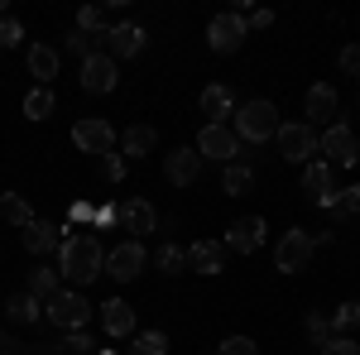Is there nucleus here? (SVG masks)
I'll return each instance as SVG.
<instances>
[{"label":"nucleus","instance_id":"nucleus-1","mask_svg":"<svg viewBox=\"0 0 360 355\" xmlns=\"http://www.w3.org/2000/svg\"><path fill=\"white\" fill-rule=\"evenodd\" d=\"M58 273L68 278V283H91V278H101L106 273V250L96 235H68L63 250H58Z\"/></svg>","mask_w":360,"mask_h":355},{"label":"nucleus","instance_id":"nucleus-2","mask_svg":"<svg viewBox=\"0 0 360 355\" xmlns=\"http://www.w3.org/2000/svg\"><path fill=\"white\" fill-rule=\"evenodd\" d=\"M274 135H278V106L274 101L255 96L245 106H236V139L240 144H269Z\"/></svg>","mask_w":360,"mask_h":355},{"label":"nucleus","instance_id":"nucleus-3","mask_svg":"<svg viewBox=\"0 0 360 355\" xmlns=\"http://www.w3.org/2000/svg\"><path fill=\"white\" fill-rule=\"evenodd\" d=\"M274 144H278V159L283 164H312V154H317V130L307 125V120H278V135H274Z\"/></svg>","mask_w":360,"mask_h":355},{"label":"nucleus","instance_id":"nucleus-4","mask_svg":"<svg viewBox=\"0 0 360 355\" xmlns=\"http://www.w3.org/2000/svg\"><path fill=\"white\" fill-rule=\"evenodd\" d=\"M44 317H49L58 331H82L86 317H91V302H86L77 288H58L53 298L44 302Z\"/></svg>","mask_w":360,"mask_h":355},{"label":"nucleus","instance_id":"nucleus-5","mask_svg":"<svg viewBox=\"0 0 360 355\" xmlns=\"http://www.w3.org/2000/svg\"><path fill=\"white\" fill-rule=\"evenodd\" d=\"M197 154H202V164H236L240 159V139L231 125H202V135H197Z\"/></svg>","mask_w":360,"mask_h":355},{"label":"nucleus","instance_id":"nucleus-6","mask_svg":"<svg viewBox=\"0 0 360 355\" xmlns=\"http://www.w3.org/2000/svg\"><path fill=\"white\" fill-rule=\"evenodd\" d=\"M312 254H317V245H312V235H307L303 226H298V231H283L278 245H274V269L278 273H298V269H307Z\"/></svg>","mask_w":360,"mask_h":355},{"label":"nucleus","instance_id":"nucleus-7","mask_svg":"<svg viewBox=\"0 0 360 355\" xmlns=\"http://www.w3.org/2000/svg\"><path fill=\"white\" fill-rule=\"evenodd\" d=\"M317 149L327 154V164H336V168H351V164H360V139L346 130V125H327L322 135H317Z\"/></svg>","mask_w":360,"mask_h":355},{"label":"nucleus","instance_id":"nucleus-8","mask_svg":"<svg viewBox=\"0 0 360 355\" xmlns=\"http://www.w3.org/2000/svg\"><path fill=\"white\" fill-rule=\"evenodd\" d=\"M149 264V254H144V240H120V245L106 250V273H111L115 283H130L139 278V269Z\"/></svg>","mask_w":360,"mask_h":355},{"label":"nucleus","instance_id":"nucleus-9","mask_svg":"<svg viewBox=\"0 0 360 355\" xmlns=\"http://www.w3.org/2000/svg\"><path fill=\"white\" fill-rule=\"evenodd\" d=\"M245 15H236V10H226L217 15L212 25H207V44H212V53H236L240 44H245Z\"/></svg>","mask_w":360,"mask_h":355},{"label":"nucleus","instance_id":"nucleus-10","mask_svg":"<svg viewBox=\"0 0 360 355\" xmlns=\"http://www.w3.org/2000/svg\"><path fill=\"white\" fill-rule=\"evenodd\" d=\"M72 144L82 149V154H111L115 149V130L101 120V115H86L72 125Z\"/></svg>","mask_w":360,"mask_h":355},{"label":"nucleus","instance_id":"nucleus-11","mask_svg":"<svg viewBox=\"0 0 360 355\" xmlns=\"http://www.w3.org/2000/svg\"><path fill=\"white\" fill-rule=\"evenodd\" d=\"M264 235H269V226H264V217H240L231 221V231H226V250H236V254H255V250L264 245Z\"/></svg>","mask_w":360,"mask_h":355},{"label":"nucleus","instance_id":"nucleus-12","mask_svg":"<svg viewBox=\"0 0 360 355\" xmlns=\"http://www.w3.org/2000/svg\"><path fill=\"white\" fill-rule=\"evenodd\" d=\"M303 192L317 202V207H327V212H332L336 202H341V192L332 188V164H322V159L303 164Z\"/></svg>","mask_w":360,"mask_h":355},{"label":"nucleus","instance_id":"nucleus-13","mask_svg":"<svg viewBox=\"0 0 360 355\" xmlns=\"http://www.w3.org/2000/svg\"><path fill=\"white\" fill-rule=\"evenodd\" d=\"M20 240H25L29 254H39V259H44V254H58V250H63L68 231H63V226H53V221H39V217H34L25 226V235H20Z\"/></svg>","mask_w":360,"mask_h":355},{"label":"nucleus","instance_id":"nucleus-14","mask_svg":"<svg viewBox=\"0 0 360 355\" xmlns=\"http://www.w3.org/2000/svg\"><path fill=\"white\" fill-rule=\"evenodd\" d=\"M115 82H120V72H115V58L111 53H96L82 63V91H91V96H106V91H115Z\"/></svg>","mask_w":360,"mask_h":355},{"label":"nucleus","instance_id":"nucleus-15","mask_svg":"<svg viewBox=\"0 0 360 355\" xmlns=\"http://www.w3.org/2000/svg\"><path fill=\"white\" fill-rule=\"evenodd\" d=\"M202 154H193V149H173V154H164V178L173 183V188H193L197 178H202Z\"/></svg>","mask_w":360,"mask_h":355},{"label":"nucleus","instance_id":"nucleus-16","mask_svg":"<svg viewBox=\"0 0 360 355\" xmlns=\"http://www.w3.org/2000/svg\"><path fill=\"white\" fill-rule=\"evenodd\" d=\"M197 106H202V115H207V125H226V120H231V110H236V91L221 86V82H212V86H202Z\"/></svg>","mask_w":360,"mask_h":355},{"label":"nucleus","instance_id":"nucleus-17","mask_svg":"<svg viewBox=\"0 0 360 355\" xmlns=\"http://www.w3.org/2000/svg\"><path fill=\"white\" fill-rule=\"evenodd\" d=\"M303 115H307V125H332V115H336V86H332V82L307 86Z\"/></svg>","mask_w":360,"mask_h":355},{"label":"nucleus","instance_id":"nucleus-18","mask_svg":"<svg viewBox=\"0 0 360 355\" xmlns=\"http://www.w3.org/2000/svg\"><path fill=\"white\" fill-rule=\"evenodd\" d=\"M188 269L202 273V278H217V273L226 269V245L221 240H197V245L188 250Z\"/></svg>","mask_w":360,"mask_h":355},{"label":"nucleus","instance_id":"nucleus-19","mask_svg":"<svg viewBox=\"0 0 360 355\" xmlns=\"http://www.w3.org/2000/svg\"><path fill=\"white\" fill-rule=\"evenodd\" d=\"M120 226L130 231V240H144V235H154V202H144V197H130V202L120 207Z\"/></svg>","mask_w":360,"mask_h":355},{"label":"nucleus","instance_id":"nucleus-20","mask_svg":"<svg viewBox=\"0 0 360 355\" xmlns=\"http://www.w3.org/2000/svg\"><path fill=\"white\" fill-rule=\"evenodd\" d=\"M101 327H106V336H135V307L125 298H111V302H101Z\"/></svg>","mask_w":360,"mask_h":355},{"label":"nucleus","instance_id":"nucleus-21","mask_svg":"<svg viewBox=\"0 0 360 355\" xmlns=\"http://www.w3.org/2000/svg\"><path fill=\"white\" fill-rule=\"evenodd\" d=\"M106 53L111 58H139L144 53V29L139 25H111V34H106Z\"/></svg>","mask_w":360,"mask_h":355},{"label":"nucleus","instance_id":"nucleus-22","mask_svg":"<svg viewBox=\"0 0 360 355\" xmlns=\"http://www.w3.org/2000/svg\"><path fill=\"white\" fill-rule=\"evenodd\" d=\"M154 125H130V130H125V135H120V154H125V159H149V154H154Z\"/></svg>","mask_w":360,"mask_h":355},{"label":"nucleus","instance_id":"nucleus-23","mask_svg":"<svg viewBox=\"0 0 360 355\" xmlns=\"http://www.w3.org/2000/svg\"><path fill=\"white\" fill-rule=\"evenodd\" d=\"M29 72L39 77V86H49L58 77V49H49V44H34L29 49Z\"/></svg>","mask_w":360,"mask_h":355},{"label":"nucleus","instance_id":"nucleus-24","mask_svg":"<svg viewBox=\"0 0 360 355\" xmlns=\"http://www.w3.org/2000/svg\"><path fill=\"white\" fill-rule=\"evenodd\" d=\"M5 317H10V322H20V327H29V322H39V317H44V302L34 298V293H15V298L5 302Z\"/></svg>","mask_w":360,"mask_h":355},{"label":"nucleus","instance_id":"nucleus-25","mask_svg":"<svg viewBox=\"0 0 360 355\" xmlns=\"http://www.w3.org/2000/svg\"><path fill=\"white\" fill-rule=\"evenodd\" d=\"M221 188L231 192V197H245V192L255 188V168L240 164V159H236V164H226L221 168Z\"/></svg>","mask_w":360,"mask_h":355},{"label":"nucleus","instance_id":"nucleus-26","mask_svg":"<svg viewBox=\"0 0 360 355\" xmlns=\"http://www.w3.org/2000/svg\"><path fill=\"white\" fill-rule=\"evenodd\" d=\"M53 110H58V96H53V86H34V91L25 96V115H29V120H49Z\"/></svg>","mask_w":360,"mask_h":355},{"label":"nucleus","instance_id":"nucleus-27","mask_svg":"<svg viewBox=\"0 0 360 355\" xmlns=\"http://www.w3.org/2000/svg\"><path fill=\"white\" fill-rule=\"evenodd\" d=\"M0 217L10 221V226H20V231H25L29 221H34V212H29V202L20 197V192H0Z\"/></svg>","mask_w":360,"mask_h":355},{"label":"nucleus","instance_id":"nucleus-28","mask_svg":"<svg viewBox=\"0 0 360 355\" xmlns=\"http://www.w3.org/2000/svg\"><path fill=\"white\" fill-rule=\"evenodd\" d=\"M77 29L82 34H111V10L106 5H82L77 10Z\"/></svg>","mask_w":360,"mask_h":355},{"label":"nucleus","instance_id":"nucleus-29","mask_svg":"<svg viewBox=\"0 0 360 355\" xmlns=\"http://www.w3.org/2000/svg\"><path fill=\"white\" fill-rule=\"evenodd\" d=\"M25 293H34L39 302H49L58 293V269H49V264H39V269H29V288Z\"/></svg>","mask_w":360,"mask_h":355},{"label":"nucleus","instance_id":"nucleus-30","mask_svg":"<svg viewBox=\"0 0 360 355\" xmlns=\"http://www.w3.org/2000/svg\"><path fill=\"white\" fill-rule=\"evenodd\" d=\"M68 49L86 63V58L106 53V34H82V29H72V34H68Z\"/></svg>","mask_w":360,"mask_h":355},{"label":"nucleus","instance_id":"nucleus-31","mask_svg":"<svg viewBox=\"0 0 360 355\" xmlns=\"http://www.w3.org/2000/svg\"><path fill=\"white\" fill-rule=\"evenodd\" d=\"M154 269L159 273H183L188 269V250L183 245H159L154 250Z\"/></svg>","mask_w":360,"mask_h":355},{"label":"nucleus","instance_id":"nucleus-32","mask_svg":"<svg viewBox=\"0 0 360 355\" xmlns=\"http://www.w3.org/2000/svg\"><path fill=\"white\" fill-rule=\"evenodd\" d=\"M130 355H168V336L164 331H135Z\"/></svg>","mask_w":360,"mask_h":355},{"label":"nucleus","instance_id":"nucleus-33","mask_svg":"<svg viewBox=\"0 0 360 355\" xmlns=\"http://www.w3.org/2000/svg\"><path fill=\"white\" fill-rule=\"evenodd\" d=\"M332 336H336L332 317H322V312H307V341H312V346H317V351H322V346H327V341H332Z\"/></svg>","mask_w":360,"mask_h":355},{"label":"nucleus","instance_id":"nucleus-34","mask_svg":"<svg viewBox=\"0 0 360 355\" xmlns=\"http://www.w3.org/2000/svg\"><path fill=\"white\" fill-rule=\"evenodd\" d=\"M332 327L341 331V336H346V331H356L360 327V302H341V307L332 312Z\"/></svg>","mask_w":360,"mask_h":355},{"label":"nucleus","instance_id":"nucleus-35","mask_svg":"<svg viewBox=\"0 0 360 355\" xmlns=\"http://www.w3.org/2000/svg\"><path fill=\"white\" fill-rule=\"evenodd\" d=\"M20 39H25V25H20L15 15H5V20H0V49H15Z\"/></svg>","mask_w":360,"mask_h":355},{"label":"nucleus","instance_id":"nucleus-36","mask_svg":"<svg viewBox=\"0 0 360 355\" xmlns=\"http://www.w3.org/2000/svg\"><path fill=\"white\" fill-rule=\"evenodd\" d=\"M322 355H360V341H356V336H341V331H336L332 341L322 346Z\"/></svg>","mask_w":360,"mask_h":355},{"label":"nucleus","instance_id":"nucleus-37","mask_svg":"<svg viewBox=\"0 0 360 355\" xmlns=\"http://www.w3.org/2000/svg\"><path fill=\"white\" fill-rule=\"evenodd\" d=\"M217 355H259V346L250 341V336H226L221 341V351Z\"/></svg>","mask_w":360,"mask_h":355},{"label":"nucleus","instance_id":"nucleus-38","mask_svg":"<svg viewBox=\"0 0 360 355\" xmlns=\"http://www.w3.org/2000/svg\"><path fill=\"white\" fill-rule=\"evenodd\" d=\"M91 346H96V341H91L86 331H68V341H58V351H77V355H91Z\"/></svg>","mask_w":360,"mask_h":355},{"label":"nucleus","instance_id":"nucleus-39","mask_svg":"<svg viewBox=\"0 0 360 355\" xmlns=\"http://www.w3.org/2000/svg\"><path fill=\"white\" fill-rule=\"evenodd\" d=\"M125 173H130V159H125V154H106V178H111V183H125Z\"/></svg>","mask_w":360,"mask_h":355},{"label":"nucleus","instance_id":"nucleus-40","mask_svg":"<svg viewBox=\"0 0 360 355\" xmlns=\"http://www.w3.org/2000/svg\"><path fill=\"white\" fill-rule=\"evenodd\" d=\"M341 72L346 77H360V44H346L341 49Z\"/></svg>","mask_w":360,"mask_h":355},{"label":"nucleus","instance_id":"nucleus-41","mask_svg":"<svg viewBox=\"0 0 360 355\" xmlns=\"http://www.w3.org/2000/svg\"><path fill=\"white\" fill-rule=\"evenodd\" d=\"M341 212L346 217H360V183H351V188L341 192Z\"/></svg>","mask_w":360,"mask_h":355},{"label":"nucleus","instance_id":"nucleus-42","mask_svg":"<svg viewBox=\"0 0 360 355\" xmlns=\"http://www.w3.org/2000/svg\"><path fill=\"white\" fill-rule=\"evenodd\" d=\"M274 25V10H250L245 15V29H269Z\"/></svg>","mask_w":360,"mask_h":355},{"label":"nucleus","instance_id":"nucleus-43","mask_svg":"<svg viewBox=\"0 0 360 355\" xmlns=\"http://www.w3.org/2000/svg\"><path fill=\"white\" fill-rule=\"evenodd\" d=\"M68 221H72V226H82V221H91V202H82V197H77V202L68 207Z\"/></svg>","mask_w":360,"mask_h":355},{"label":"nucleus","instance_id":"nucleus-44","mask_svg":"<svg viewBox=\"0 0 360 355\" xmlns=\"http://www.w3.org/2000/svg\"><path fill=\"white\" fill-rule=\"evenodd\" d=\"M91 221H96V226L106 231L111 221H120V207H91Z\"/></svg>","mask_w":360,"mask_h":355},{"label":"nucleus","instance_id":"nucleus-45","mask_svg":"<svg viewBox=\"0 0 360 355\" xmlns=\"http://www.w3.org/2000/svg\"><path fill=\"white\" fill-rule=\"evenodd\" d=\"M10 351H15V341H10V336L0 331V355H10Z\"/></svg>","mask_w":360,"mask_h":355},{"label":"nucleus","instance_id":"nucleus-46","mask_svg":"<svg viewBox=\"0 0 360 355\" xmlns=\"http://www.w3.org/2000/svg\"><path fill=\"white\" fill-rule=\"evenodd\" d=\"M91 355H120V351H91Z\"/></svg>","mask_w":360,"mask_h":355},{"label":"nucleus","instance_id":"nucleus-47","mask_svg":"<svg viewBox=\"0 0 360 355\" xmlns=\"http://www.w3.org/2000/svg\"><path fill=\"white\" fill-rule=\"evenodd\" d=\"M356 106H360V96H356Z\"/></svg>","mask_w":360,"mask_h":355}]
</instances>
